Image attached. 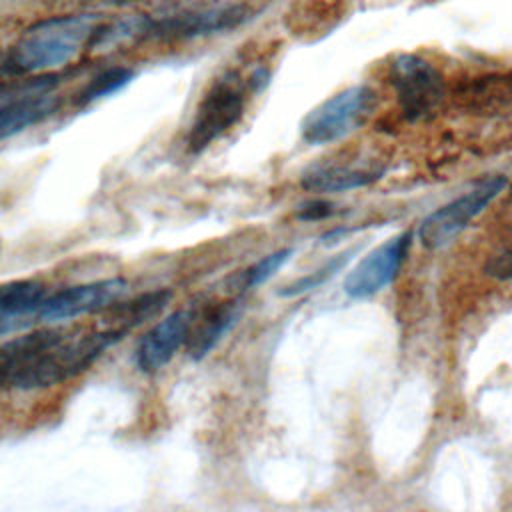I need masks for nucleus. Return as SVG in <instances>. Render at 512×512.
<instances>
[{
	"instance_id": "obj_24",
	"label": "nucleus",
	"mask_w": 512,
	"mask_h": 512,
	"mask_svg": "<svg viewBox=\"0 0 512 512\" xmlns=\"http://www.w3.org/2000/svg\"><path fill=\"white\" fill-rule=\"evenodd\" d=\"M510 202H512V190H510Z\"/></svg>"
},
{
	"instance_id": "obj_9",
	"label": "nucleus",
	"mask_w": 512,
	"mask_h": 512,
	"mask_svg": "<svg viewBox=\"0 0 512 512\" xmlns=\"http://www.w3.org/2000/svg\"><path fill=\"white\" fill-rule=\"evenodd\" d=\"M194 320L196 312L192 308H178L146 330L140 336L134 352L138 370L144 374H156L162 370L188 342Z\"/></svg>"
},
{
	"instance_id": "obj_4",
	"label": "nucleus",
	"mask_w": 512,
	"mask_h": 512,
	"mask_svg": "<svg viewBox=\"0 0 512 512\" xmlns=\"http://www.w3.org/2000/svg\"><path fill=\"white\" fill-rule=\"evenodd\" d=\"M390 84L396 90L402 116L410 122L430 118L446 96L442 72L416 54H398L390 62Z\"/></svg>"
},
{
	"instance_id": "obj_3",
	"label": "nucleus",
	"mask_w": 512,
	"mask_h": 512,
	"mask_svg": "<svg viewBox=\"0 0 512 512\" xmlns=\"http://www.w3.org/2000/svg\"><path fill=\"white\" fill-rule=\"evenodd\" d=\"M248 80L228 72L212 82L202 96L186 136V148L192 154L204 152L214 140L232 130L244 116Z\"/></svg>"
},
{
	"instance_id": "obj_20",
	"label": "nucleus",
	"mask_w": 512,
	"mask_h": 512,
	"mask_svg": "<svg viewBox=\"0 0 512 512\" xmlns=\"http://www.w3.org/2000/svg\"><path fill=\"white\" fill-rule=\"evenodd\" d=\"M292 254H294V248H280L256 260L252 266H248L242 272V288L252 290L266 284L290 260Z\"/></svg>"
},
{
	"instance_id": "obj_10",
	"label": "nucleus",
	"mask_w": 512,
	"mask_h": 512,
	"mask_svg": "<svg viewBox=\"0 0 512 512\" xmlns=\"http://www.w3.org/2000/svg\"><path fill=\"white\" fill-rule=\"evenodd\" d=\"M412 232H402L364 256L344 278V292L352 298H366L388 286L408 252Z\"/></svg>"
},
{
	"instance_id": "obj_13",
	"label": "nucleus",
	"mask_w": 512,
	"mask_h": 512,
	"mask_svg": "<svg viewBox=\"0 0 512 512\" xmlns=\"http://www.w3.org/2000/svg\"><path fill=\"white\" fill-rule=\"evenodd\" d=\"M240 314H242V302L228 300V302H218L206 308L200 318L196 316L186 342L188 356L196 362L206 358L218 346V342L234 328Z\"/></svg>"
},
{
	"instance_id": "obj_22",
	"label": "nucleus",
	"mask_w": 512,
	"mask_h": 512,
	"mask_svg": "<svg viewBox=\"0 0 512 512\" xmlns=\"http://www.w3.org/2000/svg\"><path fill=\"white\" fill-rule=\"evenodd\" d=\"M486 274H490L492 278H498V280L512 278V246H506L488 258Z\"/></svg>"
},
{
	"instance_id": "obj_17",
	"label": "nucleus",
	"mask_w": 512,
	"mask_h": 512,
	"mask_svg": "<svg viewBox=\"0 0 512 512\" xmlns=\"http://www.w3.org/2000/svg\"><path fill=\"white\" fill-rule=\"evenodd\" d=\"M172 300V290L168 288H160L154 292H146L140 294L134 300H126V302H116V314H118V328L122 330H132L136 326H140L142 322L154 318L156 314H160L166 304Z\"/></svg>"
},
{
	"instance_id": "obj_1",
	"label": "nucleus",
	"mask_w": 512,
	"mask_h": 512,
	"mask_svg": "<svg viewBox=\"0 0 512 512\" xmlns=\"http://www.w3.org/2000/svg\"><path fill=\"white\" fill-rule=\"evenodd\" d=\"M98 14H64L38 20L0 56V78L46 74L74 60L90 44Z\"/></svg>"
},
{
	"instance_id": "obj_12",
	"label": "nucleus",
	"mask_w": 512,
	"mask_h": 512,
	"mask_svg": "<svg viewBox=\"0 0 512 512\" xmlns=\"http://www.w3.org/2000/svg\"><path fill=\"white\" fill-rule=\"evenodd\" d=\"M456 102L482 116L512 112V70L502 74H486L462 84L456 90Z\"/></svg>"
},
{
	"instance_id": "obj_7",
	"label": "nucleus",
	"mask_w": 512,
	"mask_h": 512,
	"mask_svg": "<svg viewBox=\"0 0 512 512\" xmlns=\"http://www.w3.org/2000/svg\"><path fill=\"white\" fill-rule=\"evenodd\" d=\"M506 186V178L502 174L484 178L472 190L448 202L446 206L430 212L418 226V240L426 248H440L448 244L458 232H462L468 222L478 216L492 198Z\"/></svg>"
},
{
	"instance_id": "obj_2",
	"label": "nucleus",
	"mask_w": 512,
	"mask_h": 512,
	"mask_svg": "<svg viewBox=\"0 0 512 512\" xmlns=\"http://www.w3.org/2000/svg\"><path fill=\"white\" fill-rule=\"evenodd\" d=\"M126 330L112 326L104 330H66L62 338L44 348L16 378L14 390H40L64 384L86 372L106 350L118 344Z\"/></svg>"
},
{
	"instance_id": "obj_6",
	"label": "nucleus",
	"mask_w": 512,
	"mask_h": 512,
	"mask_svg": "<svg viewBox=\"0 0 512 512\" xmlns=\"http://www.w3.org/2000/svg\"><path fill=\"white\" fill-rule=\"evenodd\" d=\"M252 10L246 4H224L200 10H186L162 18H146L142 40L178 42L224 34L250 18Z\"/></svg>"
},
{
	"instance_id": "obj_16",
	"label": "nucleus",
	"mask_w": 512,
	"mask_h": 512,
	"mask_svg": "<svg viewBox=\"0 0 512 512\" xmlns=\"http://www.w3.org/2000/svg\"><path fill=\"white\" fill-rule=\"evenodd\" d=\"M376 178H378V174L368 172V170H356V168H346V166H322V168L308 170L302 176L300 184L308 192L330 194V192L362 188V186L374 182Z\"/></svg>"
},
{
	"instance_id": "obj_23",
	"label": "nucleus",
	"mask_w": 512,
	"mask_h": 512,
	"mask_svg": "<svg viewBox=\"0 0 512 512\" xmlns=\"http://www.w3.org/2000/svg\"><path fill=\"white\" fill-rule=\"evenodd\" d=\"M334 212H336V208L328 200H310L296 210V218L304 220V222H316V220H324V218L332 216Z\"/></svg>"
},
{
	"instance_id": "obj_15",
	"label": "nucleus",
	"mask_w": 512,
	"mask_h": 512,
	"mask_svg": "<svg viewBox=\"0 0 512 512\" xmlns=\"http://www.w3.org/2000/svg\"><path fill=\"white\" fill-rule=\"evenodd\" d=\"M60 106V100L50 92L0 108V140L28 130L30 126L50 118Z\"/></svg>"
},
{
	"instance_id": "obj_11",
	"label": "nucleus",
	"mask_w": 512,
	"mask_h": 512,
	"mask_svg": "<svg viewBox=\"0 0 512 512\" xmlns=\"http://www.w3.org/2000/svg\"><path fill=\"white\" fill-rule=\"evenodd\" d=\"M66 334V328L50 326L0 342V390H14L22 370L50 344Z\"/></svg>"
},
{
	"instance_id": "obj_21",
	"label": "nucleus",
	"mask_w": 512,
	"mask_h": 512,
	"mask_svg": "<svg viewBox=\"0 0 512 512\" xmlns=\"http://www.w3.org/2000/svg\"><path fill=\"white\" fill-rule=\"evenodd\" d=\"M350 258V252H344L340 256H334L332 260H328L324 266L316 268L314 272L286 284L284 288L278 290V296H284V298H294V296H300V294H306L318 286H322L326 280H330Z\"/></svg>"
},
{
	"instance_id": "obj_18",
	"label": "nucleus",
	"mask_w": 512,
	"mask_h": 512,
	"mask_svg": "<svg viewBox=\"0 0 512 512\" xmlns=\"http://www.w3.org/2000/svg\"><path fill=\"white\" fill-rule=\"evenodd\" d=\"M58 80L60 76L54 72L4 78L0 80V108L28 100V98H36L42 94H50L56 88Z\"/></svg>"
},
{
	"instance_id": "obj_5",
	"label": "nucleus",
	"mask_w": 512,
	"mask_h": 512,
	"mask_svg": "<svg viewBox=\"0 0 512 512\" xmlns=\"http://www.w3.org/2000/svg\"><path fill=\"white\" fill-rule=\"evenodd\" d=\"M374 102V92L362 84L330 96L302 120L304 142L322 146L348 136L368 118Z\"/></svg>"
},
{
	"instance_id": "obj_8",
	"label": "nucleus",
	"mask_w": 512,
	"mask_h": 512,
	"mask_svg": "<svg viewBox=\"0 0 512 512\" xmlns=\"http://www.w3.org/2000/svg\"><path fill=\"white\" fill-rule=\"evenodd\" d=\"M126 290L128 282L124 278H104L68 286L46 296L38 310V318L42 322L56 324L62 320H74L84 314H94L112 308L118 298L126 294Z\"/></svg>"
},
{
	"instance_id": "obj_19",
	"label": "nucleus",
	"mask_w": 512,
	"mask_h": 512,
	"mask_svg": "<svg viewBox=\"0 0 512 512\" xmlns=\"http://www.w3.org/2000/svg\"><path fill=\"white\" fill-rule=\"evenodd\" d=\"M134 78V70L128 66H110L102 72H98L96 76H92L82 90L76 94L74 104L76 106H88L92 102H98L118 90H122L124 86H128Z\"/></svg>"
},
{
	"instance_id": "obj_14",
	"label": "nucleus",
	"mask_w": 512,
	"mask_h": 512,
	"mask_svg": "<svg viewBox=\"0 0 512 512\" xmlns=\"http://www.w3.org/2000/svg\"><path fill=\"white\" fill-rule=\"evenodd\" d=\"M48 290L44 282L22 278L0 284V334H6L22 324L24 318L38 316Z\"/></svg>"
}]
</instances>
